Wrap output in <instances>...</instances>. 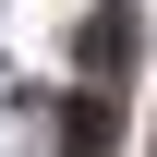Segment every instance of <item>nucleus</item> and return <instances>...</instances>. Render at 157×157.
Listing matches in <instances>:
<instances>
[{
	"instance_id": "nucleus-1",
	"label": "nucleus",
	"mask_w": 157,
	"mask_h": 157,
	"mask_svg": "<svg viewBox=\"0 0 157 157\" xmlns=\"http://www.w3.org/2000/svg\"><path fill=\"white\" fill-rule=\"evenodd\" d=\"M133 48H145V12H133V0L85 12V73H133Z\"/></svg>"
},
{
	"instance_id": "nucleus-2",
	"label": "nucleus",
	"mask_w": 157,
	"mask_h": 157,
	"mask_svg": "<svg viewBox=\"0 0 157 157\" xmlns=\"http://www.w3.org/2000/svg\"><path fill=\"white\" fill-rule=\"evenodd\" d=\"M60 145H73V157H109V145H121V109L97 97V85H73V109H60Z\"/></svg>"
}]
</instances>
